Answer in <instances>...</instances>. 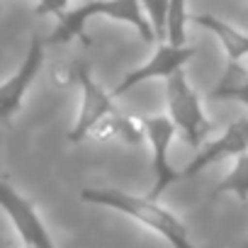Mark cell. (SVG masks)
Instances as JSON below:
<instances>
[{"label":"cell","instance_id":"obj_5","mask_svg":"<svg viewBox=\"0 0 248 248\" xmlns=\"http://www.w3.org/2000/svg\"><path fill=\"white\" fill-rule=\"evenodd\" d=\"M178 129L168 114H154L144 117V137L151 146V173H154V185L146 192L151 200H161L163 192L180 180V170L170 163V146L175 141Z\"/></svg>","mask_w":248,"mask_h":248},{"label":"cell","instance_id":"obj_4","mask_svg":"<svg viewBox=\"0 0 248 248\" xmlns=\"http://www.w3.org/2000/svg\"><path fill=\"white\" fill-rule=\"evenodd\" d=\"M71 78L80 85V109H78L76 124L68 132V141L71 144H80V141L90 139L93 132L109 114H114L119 107L114 105V97L93 78V71L85 63H78L71 71Z\"/></svg>","mask_w":248,"mask_h":248},{"label":"cell","instance_id":"obj_17","mask_svg":"<svg viewBox=\"0 0 248 248\" xmlns=\"http://www.w3.org/2000/svg\"><path fill=\"white\" fill-rule=\"evenodd\" d=\"M243 248H248V243H243Z\"/></svg>","mask_w":248,"mask_h":248},{"label":"cell","instance_id":"obj_11","mask_svg":"<svg viewBox=\"0 0 248 248\" xmlns=\"http://www.w3.org/2000/svg\"><path fill=\"white\" fill-rule=\"evenodd\" d=\"M90 139L93 141H124V144L137 146V144L146 141V137H144V117L124 114L122 109H117L93 132Z\"/></svg>","mask_w":248,"mask_h":248},{"label":"cell","instance_id":"obj_2","mask_svg":"<svg viewBox=\"0 0 248 248\" xmlns=\"http://www.w3.org/2000/svg\"><path fill=\"white\" fill-rule=\"evenodd\" d=\"M90 17H107V20H114L122 25H129L146 44H158L156 32L149 25L139 0H88V3H83L73 10H66L59 17V25L51 32V37L44 42L46 44H68L73 39H80V42L90 44V39L83 34Z\"/></svg>","mask_w":248,"mask_h":248},{"label":"cell","instance_id":"obj_10","mask_svg":"<svg viewBox=\"0 0 248 248\" xmlns=\"http://www.w3.org/2000/svg\"><path fill=\"white\" fill-rule=\"evenodd\" d=\"M190 20L217 37V42L221 44V51L226 56V63H241L243 59H248V34H243L233 25L219 20L217 15H192Z\"/></svg>","mask_w":248,"mask_h":248},{"label":"cell","instance_id":"obj_7","mask_svg":"<svg viewBox=\"0 0 248 248\" xmlns=\"http://www.w3.org/2000/svg\"><path fill=\"white\" fill-rule=\"evenodd\" d=\"M44 46H46V42L42 37H32L30 49H27L20 68L8 80L0 83V124H10L15 119V114L22 109V102H25L27 90L32 88V83L42 73Z\"/></svg>","mask_w":248,"mask_h":248},{"label":"cell","instance_id":"obj_14","mask_svg":"<svg viewBox=\"0 0 248 248\" xmlns=\"http://www.w3.org/2000/svg\"><path fill=\"white\" fill-rule=\"evenodd\" d=\"M187 3L185 0H168V15H166V44L185 46L187 44Z\"/></svg>","mask_w":248,"mask_h":248},{"label":"cell","instance_id":"obj_6","mask_svg":"<svg viewBox=\"0 0 248 248\" xmlns=\"http://www.w3.org/2000/svg\"><path fill=\"white\" fill-rule=\"evenodd\" d=\"M0 209L8 214L22 246H27V248H56V243H54L44 219L39 217L37 207L20 190H15L8 180H0Z\"/></svg>","mask_w":248,"mask_h":248},{"label":"cell","instance_id":"obj_16","mask_svg":"<svg viewBox=\"0 0 248 248\" xmlns=\"http://www.w3.org/2000/svg\"><path fill=\"white\" fill-rule=\"evenodd\" d=\"M71 0H37V15H54L61 17L68 10Z\"/></svg>","mask_w":248,"mask_h":248},{"label":"cell","instance_id":"obj_9","mask_svg":"<svg viewBox=\"0 0 248 248\" xmlns=\"http://www.w3.org/2000/svg\"><path fill=\"white\" fill-rule=\"evenodd\" d=\"M246 151H248V117H241L229 124L219 139H214V141L204 144L200 151H195L192 161L185 168H180V180L195 178L202 170H207L209 166L226 161V158H238Z\"/></svg>","mask_w":248,"mask_h":248},{"label":"cell","instance_id":"obj_15","mask_svg":"<svg viewBox=\"0 0 248 248\" xmlns=\"http://www.w3.org/2000/svg\"><path fill=\"white\" fill-rule=\"evenodd\" d=\"M139 5L156 32L158 44L166 39V15H168V0H139Z\"/></svg>","mask_w":248,"mask_h":248},{"label":"cell","instance_id":"obj_8","mask_svg":"<svg viewBox=\"0 0 248 248\" xmlns=\"http://www.w3.org/2000/svg\"><path fill=\"white\" fill-rule=\"evenodd\" d=\"M195 54H197L195 46H187V44H185V46H170V44L161 42V44H156L154 56H151L146 63H141L139 68L129 71L127 76H124V78L109 90V95H112V97H119V95L129 93L132 88H137V85H141V83H146V80H156V78L166 80V78H170L173 73L183 71V66H185L187 61H192Z\"/></svg>","mask_w":248,"mask_h":248},{"label":"cell","instance_id":"obj_1","mask_svg":"<svg viewBox=\"0 0 248 248\" xmlns=\"http://www.w3.org/2000/svg\"><path fill=\"white\" fill-rule=\"evenodd\" d=\"M80 200L88 204H97L127 217L151 233L161 236L170 248H195L190 229L178 219L175 212L161 204V200H151L149 195H132L117 187H85L80 190Z\"/></svg>","mask_w":248,"mask_h":248},{"label":"cell","instance_id":"obj_12","mask_svg":"<svg viewBox=\"0 0 248 248\" xmlns=\"http://www.w3.org/2000/svg\"><path fill=\"white\" fill-rule=\"evenodd\" d=\"M209 100H214V102L233 100V102H241V105L248 107V76H246L241 63H226L224 66L221 80L209 93Z\"/></svg>","mask_w":248,"mask_h":248},{"label":"cell","instance_id":"obj_3","mask_svg":"<svg viewBox=\"0 0 248 248\" xmlns=\"http://www.w3.org/2000/svg\"><path fill=\"white\" fill-rule=\"evenodd\" d=\"M163 85H166L168 117L173 122V127L178 129V134L192 151H200L204 146V139L212 132V119L204 114L200 93L192 88L185 71L173 73L170 78L163 80Z\"/></svg>","mask_w":248,"mask_h":248},{"label":"cell","instance_id":"obj_18","mask_svg":"<svg viewBox=\"0 0 248 248\" xmlns=\"http://www.w3.org/2000/svg\"><path fill=\"white\" fill-rule=\"evenodd\" d=\"M83 3H88V0H83Z\"/></svg>","mask_w":248,"mask_h":248},{"label":"cell","instance_id":"obj_19","mask_svg":"<svg viewBox=\"0 0 248 248\" xmlns=\"http://www.w3.org/2000/svg\"><path fill=\"white\" fill-rule=\"evenodd\" d=\"M22 248H27V246H22Z\"/></svg>","mask_w":248,"mask_h":248},{"label":"cell","instance_id":"obj_13","mask_svg":"<svg viewBox=\"0 0 248 248\" xmlns=\"http://www.w3.org/2000/svg\"><path fill=\"white\" fill-rule=\"evenodd\" d=\"M221 195H233L238 202L248 204V151L241 154L233 163V168L224 175V180L214 187L212 200L221 197Z\"/></svg>","mask_w":248,"mask_h":248}]
</instances>
